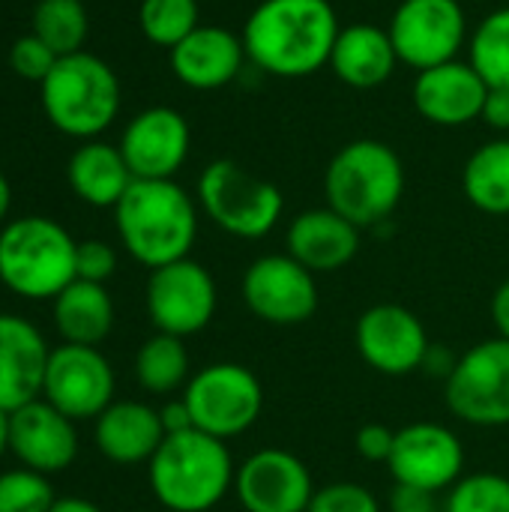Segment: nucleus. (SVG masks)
<instances>
[{
  "instance_id": "bb28decb",
  "label": "nucleus",
  "mask_w": 509,
  "mask_h": 512,
  "mask_svg": "<svg viewBox=\"0 0 509 512\" xmlns=\"http://www.w3.org/2000/svg\"><path fill=\"white\" fill-rule=\"evenodd\" d=\"M465 198L489 216H509V135L480 144L462 168Z\"/></svg>"
},
{
  "instance_id": "aec40b11",
  "label": "nucleus",
  "mask_w": 509,
  "mask_h": 512,
  "mask_svg": "<svg viewBox=\"0 0 509 512\" xmlns=\"http://www.w3.org/2000/svg\"><path fill=\"white\" fill-rule=\"evenodd\" d=\"M168 63L183 87L222 90L240 78L249 57L240 33L219 24H198L183 42L168 51Z\"/></svg>"
},
{
  "instance_id": "4be33fe9",
  "label": "nucleus",
  "mask_w": 509,
  "mask_h": 512,
  "mask_svg": "<svg viewBox=\"0 0 509 512\" xmlns=\"http://www.w3.org/2000/svg\"><path fill=\"white\" fill-rule=\"evenodd\" d=\"M48 345L42 333L18 318L0 315V408L18 411L21 405L39 399L48 369Z\"/></svg>"
},
{
  "instance_id": "ea45409f",
  "label": "nucleus",
  "mask_w": 509,
  "mask_h": 512,
  "mask_svg": "<svg viewBox=\"0 0 509 512\" xmlns=\"http://www.w3.org/2000/svg\"><path fill=\"white\" fill-rule=\"evenodd\" d=\"M456 363H459V357L447 348V345H429V351H426V357H423V372L429 375V378H444V384H447V378L453 375V369H456Z\"/></svg>"
},
{
  "instance_id": "7ed1b4c3",
  "label": "nucleus",
  "mask_w": 509,
  "mask_h": 512,
  "mask_svg": "<svg viewBox=\"0 0 509 512\" xmlns=\"http://www.w3.org/2000/svg\"><path fill=\"white\" fill-rule=\"evenodd\" d=\"M405 195V165L378 138H354L333 153L324 171L327 207L360 231L384 225Z\"/></svg>"
},
{
  "instance_id": "dca6fc26",
  "label": "nucleus",
  "mask_w": 509,
  "mask_h": 512,
  "mask_svg": "<svg viewBox=\"0 0 509 512\" xmlns=\"http://www.w3.org/2000/svg\"><path fill=\"white\" fill-rule=\"evenodd\" d=\"M117 147L135 180H174L189 159L192 129L177 108L153 105L126 123Z\"/></svg>"
},
{
  "instance_id": "f03ea898",
  "label": "nucleus",
  "mask_w": 509,
  "mask_h": 512,
  "mask_svg": "<svg viewBox=\"0 0 509 512\" xmlns=\"http://www.w3.org/2000/svg\"><path fill=\"white\" fill-rule=\"evenodd\" d=\"M114 222L123 249L150 270L189 258L198 240V207L177 180H135Z\"/></svg>"
},
{
  "instance_id": "c85d7f7f",
  "label": "nucleus",
  "mask_w": 509,
  "mask_h": 512,
  "mask_svg": "<svg viewBox=\"0 0 509 512\" xmlns=\"http://www.w3.org/2000/svg\"><path fill=\"white\" fill-rule=\"evenodd\" d=\"M468 63L489 87L509 90V6L492 9L468 39Z\"/></svg>"
},
{
  "instance_id": "cd10ccee",
  "label": "nucleus",
  "mask_w": 509,
  "mask_h": 512,
  "mask_svg": "<svg viewBox=\"0 0 509 512\" xmlns=\"http://www.w3.org/2000/svg\"><path fill=\"white\" fill-rule=\"evenodd\" d=\"M135 378L147 393L168 396L189 384V351L180 336L156 333L135 354Z\"/></svg>"
},
{
  "instance_id": "79ce46f5",
  "label": "nucleus",
  "mask_w": 509,
  "mask_h": 512,
  "mask_svg": "<svg viewBox=\"0 0 509 512\" xmlns=\"http://www.w3.org/2000/svg\"><path fill=\"white\" fill-rule=\"evenodd\" d=\"M492 324H495L498 336L509 342V279L498 285V291L492 297Z\"/></svg>"
},
{
  "instance_id": "9b49d317",
  "label": "nucleus",
  "mask_w": 509,
  "mask_h": 512,
  "mask_svg": "<svg viewBox=\"0 0 509 512\" xmlns=\"http://www.w3.org/2000/svg\"><path fill=\"white\" fill-rule=\"evenodd\" d=\"M144 300L156 333L186 339L201 333L213 321L219 291L204 264L180 258L174 264L150 270Z\"/></svg>"
},
{
  "instance_id": "5701e85b",
  "label": "nucleus",
  "mask_w": 509,
  "mask_h": 512,
  "mask_svg": "<svg viewBox=\"0 0 509 512\" xmlns=\"http://www.w3.org/2000/svg\"><path fill=\"white\" fill-rule=\"evenodd\" d=\"M327 66L345 87L375 90L393 78L399 66V54L387 27L363 21V24H348L339 30Z\"/></svg>"
},
{
  "instance_id": "f8f14e48",
  "label": "nucleus",
  "mask_w": 509,
  "mask_h": 512,
  "mask_svg": "<svg viewBox=\"0 0 509 512\" xmlns=\"http://www.w3.org/2000/svg\"><path fill=\"white\" fill-rule=\"evenodd\" d=\"M243 300L264 324L300 327L318 312V282L288 252L261 255L243 273Z\"/></svg>"
},
{
  "instance_id": "a211bd4d",
  "label": "nucleus",
  "mask_w": 509,
  "mask_h": 512,
  "mask_svg": "<svg viewBox=\"0 0 509 512\" xmlns=\"http://www.w3.org/2000/svg\"><path fill=\"white\" fill-rule=\"evenodd\" d=\"M489 96V84L468 60H450L432 69L417 72L414 78V108L417 114L444 129L468 126L483 117V105Z\"/></svg>"
},
{
  "instance_id": "39448f33",
  "label": "nucleus",
  "mask_w": 509,
  "mask_h": 512,
  "mask_svg": "<svg viewBox=\"0 0 509 512\" xmlns=\"http://www.w3.org/2000/svg\"><path fill=\"white\" fill-rule=\"evenodd\" d=\"M39 90L45 117L69 138L93 141L120 114L117 72L90 51L60 57Z\"/></svg>"
},
{
  "instance_id": "ddd939ff",
  "label": "nucleus",
  "mask_w": 509,
  "mask_h": 512,
  "mask_svg": "<svg viewBox=\"0 0 509 512\" xmlns=\"http://www.w3.org/2000/svg\"><path fill=\"white\" fill-rule=\"evenodd\" d=\"M42 396L72 423L96 420L114 402V369L99 348L60 345L48 357Z\"/></svg>"
},
{
  "instance_id": "20e7f679",
  "label": "nucleus",
  "mask_w": 509,
  "mask_h": 512,
  "mask_svg": "<svg viewBox=\"0 0 509 512\" xmlns=\"http://www.w3.org/2000/svg\"><path fill=\"white\" fill-rule=\"evenodd\" d=\"M150 489L156 501L171 512L213 510L234 489V459L225 441L189 429L165 435L156 456L147 462Z\"/></svg>"
},
{
  "instance_id": "e433bc0d",
  "label": "nucleus",
  "mask_w": 509,
  "mask_h": 512,
  "mask_svg": "<svg viewBox=\"0 0 509 512\" xmlns=\"http://www.w3.org/2000/svg\"><path fill=\"white\" fill-rule=\"evenodd\" d=\"M393 444H396V432L384 423H366L357 429L354 435V450L360 459L366 462H375V465H384L390 462L393 456Z\"/></svg>"
},
{
  "instance_id": "a18cd8bd",
  "label": "nucleus",
  "mask_w": 509,
  "mask_h": 512,
  "mask_svg": "<svg viewBox=\"0 0 509 512\" xmlns=\"http://www.w3.org/2000/svg\"><path fill=\"white\" fill-rule=\"evenodd\" d=\"M9 450V411L0 408V456Z\"/></svg>"
},
{
  "instance_id": "37998d69",
  "label": "nucleus",
  "mask_w": 509,
  "mask_h": 512,
  "mask_svg": "<svg viewBox=\"0 0 509 512\" xmlns=\"http://www.w3.org/2000/svg\"><path fill=\"white\" fill-rule=\"evenodd\" d=\"M48 512H102L96 504L84 501V498H60L54 501V507Z\"/></svg>"
},
{
  "instance_id": "9d476101",
  "label": "nucleus",
  "mask_w": 509,
  "mask_h": 512,
  "mask_svg": "<svg viewBox=\"0 0 509 512\" xmlns=\"http://www.w3.org/2000/svg\"><path fill=\"white\" fill-rule=\"evenodd\" d=\"M399 63L423 72L450 60L468 45V15L459 0H402L387 24Z\"/></svg>"
},
{
  "instance_id": "a19ab883",
  "label": "nucleus",
  "mask_w": 509,
  "mask_h": 512,
  "mask_svg": "<svg viewBox=\"0 0 509 512\" xmlns=\"http://www.w3.org/2000/svg\"><path fill=\"white\" fill-rule=\"evenodd\" d=\"M159 417H162V429H165V435H180V432L195 429V426H192V414H189V408H186V402H183V399L168 402V405L159 411Z\"/></svg>"
},
{
  "instance_id": "1a4fd4ad",
  "label": "nucleus",
  "mask_w": 509,
  "mask_h": 512,
  "mask_svg": "<svg viewBox=\"0 0 509 512\" xmlns=\"http://www.w3.org/2000/svg\"><path fill=\"white\" fill-rule=\"evenodd\" d=\"M453 417L480 429L509 426V342L495 336L468 348L444 384Z\"/></svg>"
},
{
  "instance_id": "f257e3e1",
  "label": "nucleus",
  "mask_w": 509,
  "mask_h": 512,
  "mask_svg": "<svg viewBox=\"0 0 509 512\" xmlns=\"http://www.w3.org/2000/svg\"><path fill=\"white\" fill-rule=\"evenodd\" d=\"M339 30V12L330 0H261L240 36L258 72L294 81L330 63Z\"/></svg>"
},
{
  "instance_id": "6ab92c4d",
  "label": "nucleus",
  "mask_w": 509,
  "mask_h": 512,
  "mask_svg": "<svg viewBox=\"0 0 509 512\" xmlns=\"http://www.w3.org/2000/svg\"><path fill=\"white\" fill-rule=\"evenodd\" d=\"M9 450L24 468L45 477L66 471L78 456L75 423L51 402L33 399L9 414Z\"/></svg>"
},
{
  "instance_id": "6e6552de",
  "label": "nucleus",
  "mask_w": 509,
  "mask_h": 512,
  "mask_svg": "<svg viewBox=\"0 0 509 512\" xmlns=\"http://www.w3.org/2000/svg\"><path fill=\"white\" fill-rule=\"evenodd\" d=\"M192 426L219 441L249 432L264 411V387L243 363H210L183 387Z\"/></svg>"
},
{
  "instance_id": "7c9ffc66",
  "label": "nucleus",
  "mask_w": 509,
  "mask_h": 512,
  "mask_svg": "<svg viewBox=\"0 0 509 512\" xmlns=\"http://www.w3.org/2000/svg\"><path fill=\"white\" fill-rule=\"evenodd\" d=\"M201 24L198 0H141L138 27L147 42L159 48H174Z\"/></svg>"
},
{
  "instance_id": "b1692460",
  "label": "nucleus",
  "mask_w": 509,
  "mask_h": 512,
  "mask_svg": "<svg viewBox=\"0 0 509 512\" xmlns=\"http://www.w3.org/2000/svg\"><path fill=\"white\" fill-rule=\"evenodd\" d=\"M165 441L162 417L144 402H111L96 417V447L117 465H141Z\"/></svg>"
},
{
  "instance_id": "2eb2a0df",
  "label": "nucleus",
  "mask_w": 509,
  "mask_h": 512,
  "mask_svg": "<svg viewBox=\"0 0 509 512\" xmlns=\"http://www.w3.org/2000/svg\"><path fill=\"white\" fill-rule=\"evenodd\" d=\"M387 468L396 483L438 495L462 480L465 447L459 435L441 423H411L396 432Z\"/></svg>"
},
{
  "instance_id": "4c0bfd02",
  "label": "nucleus",
  "mask_w": 509,
  "mask_h": 512,
  "mask_svg": "<svg viewBox=\"0 0 509 512\" xmlns=\"http://www.w3.org/2000/svg\"><path fill=\"white\" fill-rule=\"evenodd\" d=\"M390 512H435V495L426 489L396 483L390 495Z\"/></svg>"
},
{
  "instance_id": "a878e982",
  "label": "nucleus",
  "mask_w": 509,
  "mask_h": 512,
  "mask_svg": "<svg viewBox=\"0 0 509 512\" xmlns=\"http://www.w3.org/2000/svg\"><path fill=\"white\" fill-rule=\"evenodd\" d=\"M54 327L66 345H90L108 339L114 327V303L105 285L75 279L54 297Z\"/></svg>"
},
{
  "instance_id": "f3484780",
  "label": "nucleus",
  "mask_w": 509,
  "mask_h": 512,
  "mask_svg": "<svg viewBox=\"0 0 509 512\" xmlns=\"http://www.w3.org/2000/svg\"><path fill=\"white\" fill-rule=\"evenodd\" d=\"M234 495L246 512H306L315 483L303 459L288 450L267 447L237 468Z\"/></svg>"
},
{
  "instance_id": "423d86ee",
  "label": "nucleus",
  "mask_w": 509,
  "mask_h": 512,
  "mask_svg": "<svg viewBox=\"0 0 509 512\" xmlns=\"http://www.w3.org/2000/svg\"><path fill=\"white\" fill-rule=\"evenodd\" d=\"M72 234L48 216H21L0 228V282L27 300H54L75 276Z\"/></svg>"
},
{
  "instance_id": "c9c22d12",
  "label": "nucleus",
  "mask_w": 509,
  "mask_h": 512,
  "mask_svg": "<svg viewBox=\"0 0 509 512\" xmlns=\"http://www.w3.org/2000/svg\"><path fill=\"white\" fill-rule=\"evenodd\" d=\"M117 270V252L105 240H84L75 249V276L84 282L105 285Z\"/></svg>"
},
{
  "instance_id": "f704fd0d",
  "label": "nucleus",
  "mask_w": 509,
  "mask_h": 512,
  "mask_svg": "<svg viewBox=\"0 0 509 512\" xmlns=\"http://www.w3.org/2000/svg\"><path fill=\"white\" fill-rule=\"evenodd\" d=\"M57 60L60 57L54 54V48L45 45L36 33H27V36L15 39L12 48H9V66L15 69V75H21L27 81H36V84H42L48 78V72L54 69Z\"/></svg>"
},
{
  "instance_id": "412c9836",
  "label": "nucleus",
  "mask_w": 509,
  "mask_h": 512,
  "mask_svg": "<svg viewBox=\"0 0 509 512\" xmlns=\"http://www.w3.org/2000/svg\"><path fill=\"white\" fill-rule=\"evenodd\" d=\"M285 249L315 276L336 273L357 258L360 228L330 207H312L291 219Z\"/></svg>"
},
{
  "instance_id": "58836bf2",
  "label": "nucleus",
  "mask_w": 509,
  "mask_h": 512,
  "mask_svg": "<svg viewBox=\"0 0 509 512\" xmlns=\"http://www.w3.org/2000/svg\"><path fill=\"white\" fill-rule=\"evenodd\" d=\"M483 120L509 135V90L507 87H489L486 105H483Z\"/></svg>"
},
{
  "instance_id": "c03bdc74",
  "label": "nucleus",
  "mask_w": 509,
  "mask_h": 512,
  "mask_svg": "<svg viewBox=\"0 0 509 512\" xmlns=\"http://www.w3.org/2000/svg\"><path fill=\"white\" fill-rule=\"evenodd\" d=\"M9 207H12V189H9V180L0 174V225L9 213Z\"/></svg>"
},
{
  "instance_id": "72a5a7b5",
  "label": "nucleus",
  "mask_w": 509,
  "mask_h": 512,
  "mask_svg": "<svg viewBox=\"0 0 509 512\" xmlns=\"http://www.w3.org/2000/svg\"><path fill=\"white\" fill-rule=\"evenodd\" d=\"M306 512H381V504L360 483H327L315 489Z\"/></svg>"
},
{
  "instance_id": "4468645a",
  "label": "nucleus",
  "mask_w": 509,
  "mask_h": 512,
  "mask_svg": "<svg viewBox=\"0 0 509 512\" xmlns=\"http://www.w3.org/2000/svg\"><path fill=\"white\" fill-rule=\"evenodd\" d=\"M354 345L366 366H372L378 375L405 378L420 372L432 342L423 321L411 309L399 303H378L357 318Z\"/></svg>"
},
{
  "instance_id": "473e14b6",
  "label": "nucleus",
  "mask_w": 509,
  "mask_h": 512,
  "mask_svg": "<svg viewBox=\"0 0 509 512\" xmlns=\"http://www.w3.org/2000/svg\"><path fill=\"white\" fill-rule=\"evenodd\" d=\"M54 501L57 498L45 474L30 468L0 474V512H48Z\"/></svg>"
},
{
  "instance_id": "393cba45",
  "label": "nucleus",
  "mask_w": 509,
  "mask_h": 512,
  "mask_svg": "<svg viewBox=\"0 0 509 512\" xmlns=\"http://www.w3.org/2000/svg\"><path fill=\"white\" fill-rule=\"evenodd\" d=\"M72 192L90 207H117L126 189L135 183L120 147L105 141H84L66 168Z\"/></svg>"
},
{
  "instance_id": "c756f323",
  "label": "nucleus",
  "mask_w": 509,
  "mask_h": 512,
  "mask_svg": "<svg viewBox=\"0 0 509 512\" xmlns=\"http://www.w3.org/2000/svg\"><path fill=\"white\" fill-rule=\"evenodd\" d=\"M57 57L84 51L90 18L81 0H39L33 9V30Z\"/></svg>"
},
{
  "instance_id": "0eeeda50",
  "label": "nucleus",
  "mask_w": 509,
  "mask_h": 512,
  "mask_svg": "<svg viewBox=\"0 0 509 512\" xmlns=\"http://www.w3.org/2000/svg\"><path fill=\"white\" fill-rule=\"evenodd\" d=\"M198 207L225 234L261 240L279 225L285 198L276 183L252 174L237 159H213L198 177Z\"/></svg>"
},
{
  "instance_id": "2f4dec72",
  "label": "nucleus",
  "mask_w": 509,
  "mask_h": 512,
  "mask_svg": "<svg viewBox=\"0 0 509 512\" xmlns=\"http://www.w3.org/2000/svg\"><path fill=\"white\" fill-rule=\"evenodd\" d=\"M444 512H509V477L492 471L462 477L450 489Z\"/></svg>"
}]
</instances>
